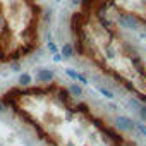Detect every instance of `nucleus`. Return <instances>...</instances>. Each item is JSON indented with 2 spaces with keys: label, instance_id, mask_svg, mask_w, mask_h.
Segmentation results:
<instances>
[{
  "label": "nucleus",
  "instance_id": "2",
  "mask_svg": "<svg viewBox=\"0 0 146 146\" xmlns=\"http://www.w3.org/2000/svg\"><path fill=\"white\" fill-rule=\"evenodd\" d=\"M115 127L120 129V131H125V132H132L136 129V122L131 119V117H125V115H119L115 117Z\"/></svg>",
  "mask_w": 146,
  "mask_h": 146
},
{
  "label": "nucleus",
  "instance_id": "7",
  "mask_svg": "<svg viewBox=\"0 0 146 146\" xmlns=\"http://www.w3.org/2000/svg\"><path fill=\"white\" fill-rule=\"evenodd\" d=\"M96 91H98V93H102L107 100H112V98H113V93H112V91H108V90H107V88H103V86H98V84H96Z\"/></svg>",
  "mask_w": 146,
  "mask_h": 146
},
{
  "label": "nucleus",
  "instance_id": "3",
  "mask_svg": "<svg viewBox=\"0 0 146 146\" xmlns=\"http://www.w3.org/2000/svg\"><path fill=\"white\" fill-rule=\"evenodd\" d=\"M55 79V72L52 69H38L36 70V81L38 83H52Z\"/></svg>",
  "mask_w": 146,
  "mask_h": 146
},
{
  "label": "nucleus",
  "instance_id": "9",
  "mask_svg": "<svg viewBox=\"0 0 146 146\" xmlns=\"http://www.w3.org/2000/svg\"><path fill=\"white\" fill-rule=\"evenodd\" d=\"M137 115H139V119H141L143 122H146V105H141V107L137 108Z\"/></svg>",
  "mask_w": 146,
  "mask_h": 146
},
{
  "label": "nucleus",
  "instance_id": "11",
  "mask_svg": "<svg viewBox=\"0 0 146 146\" xmlns=\"http://www.w3.org/2000/svg\"><path fill=\"white\" fill-rule=\"evenodd\" d=\"M136 129H137L144 137H146V125H144V124H139V122H137V124H136Z\"/></svg>",
  "mask_w": 146,
  "mask_h": 146
},
{
  "label": "nucleus",
  "instance_id": "17",
  "mask_svg": "<svg viewBox=\"0 0 146 146\" xmlns=\"http://www.w3.org/2000/svg\"><path fill=\"white\" fill-rule=\"evenodd\" d=\"M4 110H5V105H4V103H2V102H0V113H2V112H4Z\"/></svg>",
  "mask_w": 146,
  "mask_h": 146
},
{
  "label": "nucleus",
  "instance_id": "12",
  "mask_svg": "<svg viewBox=\"0 0 146 146\" xmlns=\"http://www.w3.org/2000/svg\"><path fill=\"white\" fill-rule=\"evenodd\" d=\"M46 48H48V50H50L52 53H55V52H58V50H57V45H55L53 41H48V45H46Z\"/></svg>",
  "mask_w": 146,
  "mask_h": 146
},
{
  "label": "nucleus",
  "instance_id": "15",
  "mask_svg": "<svg viewBox=\"0 0 146 146\" xmlns=\"http://www.w3.org/2000/svg\"><path fill=\"white\" fill-rule=\"evenodd\" d=\"M78 79H79L81 83H84V84H88V78H86L84 74H78Z\"/></svg>",
  "mask_w": 146,
  "mask_h": 146
},
{
  "label": "nucleus",
  "instance_id": "18",
  "mask_svg": "<svg viewBox=\"0 0 146 146\" xmlns=\"http://www.w3.org/2000/svg\"><path fill=\"white\" fill-rule=\"evenodd\" d=\"M57 2H62V0H57Z\"/></svg>",
  "mask_w": 146,
  "mask_h": 146
},
{
  "label": "nucleus",
  "instance_id": "1",
  "mask_svg": "<svg viewBox=\"0 0 146 146\" xmlns=\"http://www.w3.org/2000/svg\"><path fill=\"white\" fill-rule=\"evenodd\" d=\"M117 23H119L120 28H124L127 31H136L139 28V21L132 14H119L117 16Z\"/></svg>",
  "mask_w": 146,
  "mask_h": 146
},
{
  "label": "nucleus",
  "instance_id": "8",
  "mask_svg": "<svg viewBox=\"0 0 146 146\" xmlns=\"http://www.w3.org/2000/svg\"><path fill=\"white\" fill-rule=\"evenodd\" d=\"M65 74H67V78H70L72 81H76V79H78V74H79V72H76L74 69L67 67V69H65Z\"/></svg>",
  "mask_w": 146,
  "mask_h": 146
},
{
  "label": "nucleus",
  "instance_id": "16",
  "mask_svg": "<svg viewBox=\"0 0 146 146\" xmlns=\"http://www.w3.org/2000/svg\"><path fill=\"white\" fill-rule=\"evenodd\" d=\"M70 4H74V5H79V4H81V0H70Z\"/></svg>",
  "mask_w": 146,
  "mask_h": 146
},
{
  "label": "nucleus",
  "instance_id": "10",
  "mask_svg": "<svg viewBox=\"0 0 146 146\" xmlns=\"http://www.w3.org/2000/svg\"><path fill=\"white\" fill-rule=\"evenodd\" d=\"M67 98H69V91L60 90V91H58V100H60L62 103H67Z\"/></svg>",
  "mask_w": 146,
  "mask_h": 146
},
{
  "label": "nucleus",
  "instance_id": "4",
  "mask_svg": "<svg viewBox=\"0 0 146 146\" xmlns=\"http://www.w3.org/2000/svg\"><path fill=\"white\" fill-rule=\"evenodd\" d=\"M67 91H69V95H70V96H74V98H79V96H83V88H81L78 83H70Z\"/></svg>",
  "mask_w": 146,
  "mask_h": 146
},
{
  "label": "nucleus",
  "instance_id": "5",
  "mask_svg": "<svg viewBox=\"0 0 146 146\" xmlns=\"http://www.w3.org/2000/svg\"><path fill=\"white\" fill-rule=\"evenodd\" d=\"M60 53H62V57H64V58H70V57H74V46H72L70 43H64V45H62Z\"/></svg>",
  "mask_w": 146,
  "mask_h": 146
},
{
  "label": "nucleus",
  "instance_id": "14",
  "mask_svg": "<svg viewBox=\"0 0 146 146\" xmlns=\"http://www.w3.org/2000/svg\"><path fill=\"white\" fill-rule=\"evenodd\" d=\"M11 69H12L14 72H19V70H21V64H19V62H12V64H11Z\"/></svg>",
  "mask_w": 146,
  "mask_h": 146
},
{
  "label": "nucleus",
  "instance_id": "13",
  "mask_svg": "<svg viewBox=\"0 0 146 146\" xmlns=\"http://www.w3.org/2000/svg\"><path fill=\"white\" fill-rule=\"evenodd\" d=\"M52 60H53V62H62V60H64V57H62V53L55 52V53H53V57H52Z\"/></svg>",
  "mask_w": 146,
  "mask_h": 146
},
{
  "label": "nucleus",
  "instance_id": "6",
  "mask_svg": "<svg viewBox=\"0 0 146 146\" xmlns=\"http://www.w3.org/2000/svg\"><path fill=\"white\" fill-rule=\"evenodd\" d=\"M17 83H19V86L26 88V86H29V84L33 83V78H31L29 72H23V74L19 76V79H17Z\"/></svg>",
  "mask_w": 146,
  "mask_h": 146
}]
</instances>
